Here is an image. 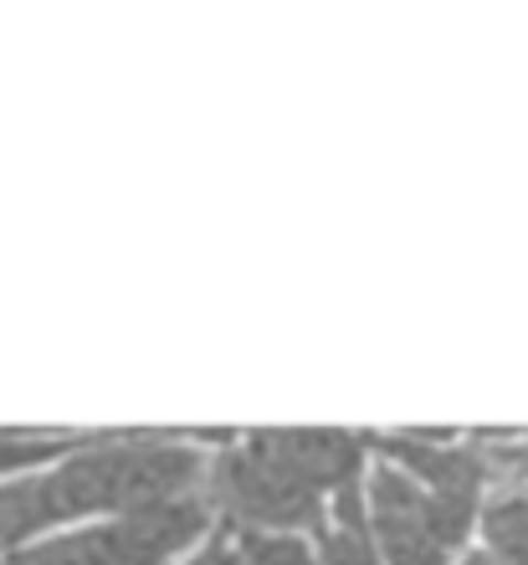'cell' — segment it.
<instances>
[{"mask_svg": "<svg viewBox=\"0 0 528 565\" xmlns=\"http://www.w3.org/2000/svg\"><path fill=\"white\" fill-rule=\"evenodd\" d=\"M57 447H67L62 437H36V431H0V473H11L21 462H42Z\"/></svg>", "mask_w": 528, "mask_h": 565, "instance_id": "cell-12", "label": "cell"}, {"mask_svg": "<svg viewBox=\"0 0 528 565\" xmlns=\"http://www.w3.org/2000/svg\"><path fill=\"white\" fill-rule=\"evenodd\" d=\"M247 565H313V555L288 535H267V530H251L247 535Z\"/></svg>", "mask_w": 528, "mask_h": 565, "instance_id": "cell-13", "label": "cell"}, {"mask_svg": "<svg viewBox=\"0 0 528 565\" xmlns=\"http://www.w3.org/2000/svg\"><path fill=\"white\" fill-rule=\"evenodd\" d=\"M483 551L503 565H528V493H503L498 504L483 509Z\"/></svg>", "mask_w": 528, "mask_h": 565, "instance_id": "cell-8", "label": "cell"}, {"mask_svg": "<svg viewBox=\"0 0 528 565\" xmlns=\"http://www.w3.org/2000/svg\"><path fill=\"white\" fill-rule=\"evenodd\" d=\"M462 565H503V561H498V555H493V551H477V555H467V561H462Z\"/></svg>", "mask_w": 528, "mask_h": 565, "instance_id": "cell-14", "label": "cell"}, {"mask_svg": "<svg viewBox=\"0 0 528 565\" xmlns=\"http://www.w3.org/2000/svg\"><path fill=\"white\" fill-rule=\"evenodd\" d=\"M319 565H375V551L365 540V524H359V493L338 489V530L323 535Z\"/></svg>", "mask_w": 528, "mask_h": 565, "instance_id": "cell-10", "label": "cell"}, {"mask_svg": "<svg viewBox=\"0 0 528 565\" xmlns=\"http://www.w3.org/2000/svg\"><path fill=\"white\" fill-rule=\"evenodd\" d=\"M267 458H278L303 489H349L359 473V443L344 431H262L251 437Z\"/></svg>", "mask_w": 528, "mask_h": 565, "instance_id": "cell-5", "label": "cell"}, {"mask_svg": "<svg viewBox=\"0 0 528 565\" xmlns=\"http://www.w3.org/2000/svg\"><path fill=\"white\" fill-rule=\"evenodd\" d=\"M195 565H220V555H206V561H195Z\"/></svg>", "mask_w": 528, "mask_h": 565, "instance_id": "cell-15", "label": "cell"}, {"mask_svg": "<svg viewBox=\"0 0 528 565\" xmlns=\"http://www.w3.org/2000/svg\"><path fill=\"white\" fill-rule=\"evenodd\" d=\"M385 452L406 468V478H425L431 493H477L483 483V458H472V452H441L431 447L425 437H396V443H385Z\"/></svg>", "mask_w": 528, "mask_h": 565, "instance_id": "cell-7", "label": "cell"}, {"mask_svg": "<svg viewBox=\"0 0 528 565\" xmlns=\"http://www.w3.org/2000/svg\"><path fill=\"white\" fill-rule=\"evenodd\" d=\"M114 468H118V447H104V452H83V458L62 462L57 473L36 478L42 530L62 520H83L93 509H114Z\"/></svg>", "mask_w": 528, "mask_h": 565, "instance_id": "cell-6", "label": "cell"}, {"mask_svg": "<svg viewBox=\"0 0 528 565\" xmlns=\"http://www.w3.org/2000/svg\"><path fill=\"white\" fill-rule=\"evenodd\" d=\"M216 489L220 499L241 514L247 524L272 530H298V524H319V493L303 489L278 458H267L262 447L251 443L236 458H220L216 468Z\"/></svg>", "mask_w": 528, "mask_h": 565, "instance_id": "cell-1", "label": "cell"}, {"mask_svg": "<svg viewBox=\"0 0 528 565\" xmlns=\"http://www.w3.org/2000/svg\"><path fill=\"white\" fill-rule=\"evenodd\" d=\"M201 535H206V504L175 499L160 509L118 514L114 524L98 530V545H104V565H164Z\"/></svg>", "mask_w": 528, "mask_h": 565, "instance_id": "cell-2", "label": "cell"}, {"mask_svg": "<svg viewBox=\"0 0 528 565\" xmlns=\"http://www.w3.org/2000/svg\"><path fill=\"white\" fill-rule=\"evenodd\" d=\"M201 458L175 443H144V447H118L114 468V514L133 509H160L175 499H191Z\"/></svg>", "mask_w": 528, "mask_h": 565, "instance_id": "cell-3", "label": "cell"}, {"mask_svg": "<svg viewBox=\"0 0 528 565\" xmlns=\"http://www.w3.org/2000/svg\"><path fill=\"white\" fill-rule=\"evenodd\" d=\"M472 520H477V493H421V524L441 555L467 540Z\"/></svg>", "mask_w": 528, "mask_h": 565, "instance_id": "cell-9", "label": "cell"}, {"mask_svg": "<svg viewBox=\"0 0 528 565\" xmlns=\"http://www.w3.org/2000/svg\"><path fill=\"white\" fill-rule=\"evenodd\" d=\"M42 530V509H36V478L31 483H6L0 489V555L15 551L26 535Z\"/></svg>", "mask_w": 528, "mask_h": 565, "instance_id": "cell-11", "label": "cell"}, {"mask_svg": "<svg viewBox=\"0 0 528 565\" xmlns=\"http://www.w3.org/2000/svg\"><path fill=\"white\" fill-rule=\"evenodd\" d=\"M421 493L416 478L400 468H375L369 478V504H375V540L390 565H446V555L431 545L421 524Z\"/></svg>", "mask_w": 528, "mask_h": 565, "instance_id": "cell-4", "label": "cell"}]
</instances>
